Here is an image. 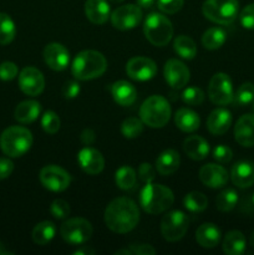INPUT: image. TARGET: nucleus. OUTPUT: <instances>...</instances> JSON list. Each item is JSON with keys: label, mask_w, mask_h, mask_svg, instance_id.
Wrapping results in <instances>:
<instances>
[{"label": "nucleus", "mask_w": 254, "mask_h": 255, "mask_svg": "<svg viewBox=\"0 0 254 255\" xmlns=\"http://www.w3.org/2000/svg\"><path fill=\"white\" fill-rule=\"evenodd\" d=\"M104 218L110 231L119 234H126L133 231L138 224V207L131 198L119 197L106 207Z\"/></svg>", "instance_id": "nucleus-1"}, {"label": "nucleus", "mask_w": 254, "mask_h": 255, "mask_svg": "<svg viewBox=\"0 0 254 255\" xmlns=\"http://www.w3.org/2000/svg\"><path fill=\"white\" fill-rule=\"evenodd\" d=\"M107 69V60L101 52L84 50L72 61L71 74L80 81H87L102 76Z\"/></svg>", "instance_id": "nucleus-2"}, {"label": "nucleus", "mask_w": 254, "mask_h": 255, "mask_svg": "<svg viewBox=\"0 0 254 255\" xmlns=\"http://www.w3.org/2000/svg\"><path fill=\"white\" fill-rule=\"evenodd\" d=\"M173 202V192L162 184L146 183L139 193V204L148 214L163 213L171 208Z\"/></svg>", "instance_id": "nucleus-3"}, {"label": "nucleus", "mask_w": 254, "mask_h": 255, "mask_svg": "<svg viewBox=\"0 0 254 255\" xmlns=\"http://www.w3.org/2000/svg\"><path fill=\"white\" fill-rule=\"evenodd\" d=\"M139 119L151 128H162L171 119V106L161 95H152L139 107Z\"/></svg>", "instance_id": "nucleus-4"}, {"label": "nucleus", "mask_w": 254, "mask_h": 255, "mask_svg": "<svg viewBox=\"0 0 254 255\" xmlns=\"http://www.w3.org/2000/svg\"><path fill=\"white\" fill-rule=\"evenodd\" d=\"M32 134L21 126L7 127L0 136V148L11 158H17L26 153L32 146Z\"/></svg>", "instance_id": "nucleus-5"}, {"label": "nucleus", "mask_w": 254, "mask_h": 255, "mask_svg": "<svg viewBox=\"0 0 254 255\" xmlns=\"http://www.w3.org/2000/svg\"><path fill=\"white\" fill-rule=\"evenodd\" d=\"M143 32L146 39L157 47L166 46L173 36V25L163 14L152 12L147 15L143 22Z\"/></svg>", "instance_id": "nucleus-6"}, {"label": "nucleus", "mask_w": 254, "mask_h": 255, "mask_svg": "<svg viewBox=\"0 0 254 255\" xmlns=\"http://www.w3.org/2000/svg\"><path fill=\"white\" fill-rule=\"evenodd\" d=\"M202 12L209 21L229 25L238 16L239 2L238 0H206Z\"/></svg>", "instance_id": "nucleus-7"}, {"label": "nucleus", "mask_w": 254, "mask_h": 255, "mask_svg": "<svg viewBox=\"0 0 254 255\" xmlns=\"http://www.w3.org/2000/svg\"><path fill=\"white\" fill-rule=\"evenodd\" d=\"M91 223L85 218L67 219L60 227L61 238L71 246H82L86 243L92 236Z\"/></svg>", "instance_id": "nucleus-8"}, {"label": "nucleus", "mask_w": 254, "mask_h": 255, "mask_svg": "<svg viewBox=\"0 0 254 255\" xmlns=\"http://www.w3.org/2000/svg\"><path fill=\"white\" fill-rule=\"evenodd\" d=\"M189 219L181 211H172L167 213L161 221V233L167 242L181 241L188 231Z\"/></svg>", "instance_id": "nucleus-9"}, {"label": "nucleus", "mask_w": 254, "mask_h": 255, "mask_svg": "<svg viewBox=\"0 0 254 255\" xmlns=\"http://www.w3.org/2000/svg\"><path fill=\"white\" fill-rule=\"evenodd\" d=\"M208 96L209 100L218 106H226L233 102L234 92L231 77L224 72L213 75L209 81Z\"/></svg>", "instance_id": "nucleus-10"}, {"label": "nucleus", "mask_w": 254, "mask_h": 255, "mask_svg": "<svg viewBox=\"0 0 254 255\" xmlns=\"http://www.w3.org/2000/svg\"><path fill=\"white\" fill-rule=\"evenodd\" d=\"M40 182L46 189L51 192H64L71 183V176L60 166L49 164L40 171Z\"/></svg>", "instance_id": "nucleus-11"}, {"label": "nucleus", "mask_w": 254, "mask_h": 255, "mask_svg": "<svg viewBox=\"0 0 254 255\" xmlns=\"http://www.w3.org/2000/svg\"><path fill=\"white\" fill-rule=\"evenodd\" d=\"M110 19L117 30L126 31L134 29L142 20V9L134 4L122 5L112 11Z\"/></svg>", "instance_id": "nucleus-12"}, {"label": "nucleus", "mask_w": 254, "mask_h": 255, "mask_svg": "<svg viewBox=\"0 0 254 255\" xmlns=\"http://www.w3.org/2000/svg\"><path fill=\"white\" fill-rule=\"evenodd\" d=\"M19 86L27 96H37L45 89L44 75L36 67H25L19 74Z\"/></svg>", "instance_id": "nucleus-13"}, {"label": "nucleus", "mask_w": 254, "mask_h": 255, "mask_svg": "<svg viewBox=\"0 0 254 255\" xmlns=\"http://www.w3.org/2000/svg\"><path fill=\"white\" fill-rule=\"evenodd\" d=\"M126 72L131 79L136 81H148L153 79L157 72V65L153 60L144 56H136L128 60L126 65Z\"/></svg>", "instance_id": "nucleus-14"}, {"label": "nucleus", "mask_w": 254, "mask_h": 255, "mask_svg": "<svg viewBox=\"0 0 254 255\" xmlns=\"http://www.w3.org/2000/svg\"><path fill=\"white\" fill-rule=\"evenodd\" d=\"M164 79L173 90H181L189 81V70L186 65L177 59H171L164 64Z\"/></svg>", "instance_id": "nucleus-15"}, {"label": "nucleus", "mask_w": 254, "mask_h": 255, "mask_svg": "<svg viewBox=\"0 0 254 255\" xmlns=\"http://www.w3.org/2000/svg\"><path fill=\"white\" fill-rule=\"evenodd\" d=\"M77 161L82 171L90 176L101 173L105 168V158L102 153L92 147H85L77 154Z\"/></svg>", "instance_id": "nucleus-16"}, {"label": "nucleus", "mask_w": 254, "mask_h": 255, "mask_svg": "<svg viewBox=\"0 0 254 255\" xmlns=\"http://www.w3.org/2000/svg\"><path fill=\"white\" fill-rule=\"evenodd\" d=\"M44 60L47 66L54 71H62L69 66L70 52L64 45L51 42L44 49Z\"/></svg>", "instance_id": "nucleus-17"}, {"label": "nucleus", "mask_w": 254, "mask_h": 255, "mask_svg": "<svg viewBox=\"0 0 254 255\" xmlns=\"http://www.w3.org/2000/svg\"><path fill=\"white\" fill-rule=\"evenodd\" d=\"M199 179L206 187L216 189L226 186L229 176L224 167L216 163H208L199 169Z\"/></svg>", "instance_id": "nucleus-18"}, {"label": "nucleus", "mask_w": 254, "mask_h": 255, "mask_svg": "<svg viewBox=\"0 0 254 255\" xmlns=\"http://www.w3.org/2000/svg\"><path fill=\"white\" fill-rule=\"evenodd\" d=\"M234 138L241 146H254V115H243L234 126Z\"/></svg>", "instance_id": "nucleus-19"}, {"label": "nucleus", "mask_w": 254, "mask_h": 255, "mask_svg": "<svg viewBox=\"0 0 254 255\" xmlns=\"http://www.w3.org/2000/svg\"><path fill=\"white\" fill-rule=\"evenodd\" d=\"M232 114L227 109L219 107L213 110L207 119V128L212 134H224L232 126Z\"/></svg>", "instance_id": "nucleus-20"}, {"label": "nucleus", "mask_w": 254, "mask_h": 255, "mask_svg": "<svg viewBox=\"0 0 254 255\" xmlns=\"http://www.w3.org/2000/svg\"><path fill=\"white\" fill-rule=\"evenodd\" d=\"M231 178L238 188H249L254 184V163L251 161H239L233 166Z\"/></svg>", "instance_id": "nucleus-21"}, {"label": "nucleus", "mask_w": 254, "mask_h": 255, "mask_svg": "<svg viewBox=\"0 0 254 255\" xmlns=\"http://www.w3.org/2000/svg\"><path fill=\"white\" fill-rule=\"evenodd\" d=\"M85 15L91 22L102 25L111 16V10L107 0H86Z\"/></svg>", "instance_id": "nucleus-22"}, {"label": "nucleus", "mask_w": 254, "mask_h": 255, "mask_svg": "<svg viewBox=\"0 0 254 255\" xmlns=\"http://www.w3.org/2000/svg\"><path fill=\"white\" fill-rule=\"evenodd\" d=\"M111 94L115 102L125 107L133 105L137 99V90L134 89L133 85L125 80H120L112 85Z\"/></svg>", "instance_id": "nucleus-23"}, {"label": "nucleus", "mask_w": 254, "mask_h": 255, "mask_svg": "<svg viewBox=\"0 0 254 255\" xmlns=\"http://www.w3.org/2000/svg\"><path fill=\"white\" fill-rule=\"evenodd\" d=\"M183 151L193 161H202L209 153V143L201 136H189L183 142Z\"/></svg>", "instance_id": "nucleus-24"}, {"label": "nucleus", "mask_w": 254, "mask_h": 255, "mask_svg": "<svg viewBox=\"0 0 254 255\" xmlns=\"http://www.w3.org/2000/svg\"><path fill=\"white\" fill-rule=\"evenodd\" d=\"M181 157L176 149H166L156 159V171L161 176H171L179 168Z\"/></svg>", "instance_id": "nucleus-25"}, {"label": "nucleus", "mask_w": 254, "mask_h": 255, "mask_svg": "<svg viewBox=\"0 0 254 255\" xmlns=\"http://www.w3.org/2000/svg\"><path fill=\"white\" fill-rule=\"evenodd\" d=\"M196 241L203 248H214L221 242V231L213 223H204L196 232Z\"/></svg>", "instance_id": "nucleus-26"}, {"label": "nucleus", "mask_w": 254, "mask_h": 255, "mask_svg": "<svg viewBox=\"0 0 254 255\" xmlns=\"http://www.w3.org/2000/svg\"><path fill=\"white\" fill-rule=\"evenodd\" d=\"M40 112H41V106L39 102L35 100H26L17 105L14 116L15 120L20 124H31L35 120H37Z\"/></svg>", "instance_id": "nucleus-27"}, {"label": "nucleus", "mask_w": 254, "mask_h": 255, "mask_svg": "<svg viewBox=\"0 0 254 255\" xmlns=\"http://www.w3.org/2000/svg\"><path fill=\"white\" fill-rule=\"evenodd\" d=\"M174 124L181 131L183 132H194L199 128L201 119L198 114L193 110L182 107L174 115Z\"/></svg>", "instance_id": "nucleus-28"}, {"label": "nucleus", "mask_w": 254, "mask_h": 255, "mask_svg": "<svg viewBox=\"0 0 254 255\" xmlns=\"http://www.w3.org/2000/svg\"><path fill=\"white\" fill-rule=\"evenodd\" d=\"M246 237L239 231H231L226 234L222 248L227 255H242L246 251Z\"/></svg>", "instance_id": "nucleus-29"}, {"label": "nucleus", "mask_w": 254, "mask_h": 255, "mask_svg": "<svg viewBox=\"0 0 254 255\" xmlns=\"http://www.w3.org/2000/svg\"><path fill=\"white\" fill-rule=\"evenodd\" d=\"M55 234H56V226L52 222L44 221L34 227L31 237L35 244L46 246L55 238Z\"/></svg>", "instance_id": "nucleus-30"}, {"label": "nucleus", "mask_w": 254, "mask_h": 255, "mask_svg": "<svg viewBox=\"0 0 254 255\" xmlns=\"http://www.w3.org/2000/svg\"><path fill=\"white\" fill-rule=\"evenodd\" d=\"M227 40V34L222 27H209L202 35V45L207 50H217L223 46Z\"/></svg>", "instance_id": "nucleus-31"}, {"label": "nucleus", "mask_w": 254, "mask_h": 255, "mask_svg": "<svg viewBox=\"0 0 254 255\" xmlns=\"http://www.w3.org/2000/svg\"><path fill=\"white\" fill-rule=\"evenodd\" d=\"M173 49L177 55L184 60H192L197 55V46L193 40L186 35H179L174 39Z\"/></svg>", "instance_id": "nucleus-32"}, {"label": "nucleus", "mask_w": 254, "mask_h": 255, "mask_svg": "<svg viewBox=\"0 0 254 255\" xmlns=\"http://www.w3.org/2000/svg\"><path fill=\"white\" fill-rule=\"evenodd\" d=\"M115 181H116L119 188L124 189V191H128V189H132L136 186V172L129 166L120 167L116 173H115Z\"/></svg>", "instance_id": "nucleus-33"}, {"label": "nucleus", "mask_w": 254, "mask_h": 255, "mask_svg": "<svg viewBox=\"0 0 254 255\" xmlns=\"http://www.w3.org/2000/svg\"><path fill=\"white\" fill-rule=\"evenodd\" d=\"M16 27L11 17L5 12H0V45H7L15 39Z\"/></svg>", "instance_id": "nucleus-34"}, {"label": "nucleus", "mask_w": 254, "mask_h": 255, "mask_svg": "<svg viewBox=\"0 0 254 255\" xmlns=\"http://www.w3.org/2000/svg\"><path fill=\"white\" fill-rule=\"evenodd\" d=\"M183 204L187 211L192 212V213H199V212H203L208 207V199L203 193L194 191L189 192L184 197Z\"/></svg>", "instance_id": "nucleus-35"}, {"label": "nucleus", "mask_w": 254, "mask_h": 255, "mask_svg": "<svg viewBox=\"0 0 254 255\" xmlns=\"http://www.w3.org/2000/svg\"><path fill=\"white\" fill-rule=\"evenodd\" d=\"M238 203V193L234 189L227 188L217 196L216 206L221 212H231Z\"/></svg>", "instance_id": "nucleus-36"}, {"label": "nucleus", "mask_w": 254, "mask_h": 255, "mask_svg": "<svg viewBox=\"0 0 254 255\" xmlns=\"http://www.w3.org/2000/svg\"><path fill=\"white\" fill-rule=\"evenodd\" d=\"M143 122L137 117H128L121 125V132L126 138H137L143 132Z\"/></svg>", "instance_id": "nucleus-37"}, {"label": "nucleus", "mask_w": 254, "mask_h": 255, "mask_svg": "<svg viewBox=\"0 0 254 255\" xmlns=\"http://www.w3.org/2000/svg\"><path fill=\"white\" fill-rule=\"evenodd\" d=\"M233 102L237 106H247L254 102V84L252 82L242 84L234 95Z\"/></svg>", "instance_id": "nucleus-38"}, {"label": "nucleus", "mask_w": 254, "mask_h": 255, "mask_svg": "<svg viewBox=\"0 0 254 255\" xmlns=\"http://www.w3.org/2000/svg\"><path fill=\"white\" fill-rule=\"evenodd\" d=\"M182 100L189 106H199L204 101V92L199 87H187L182 94Z\"/></svg>", "instance_id": "nucleus-39"}, {"label": "nucleus", "mask_w": 254, "mask_h": 255, "mask_svg": "<svg viewBox=\"0 0 254 255\" xmlns=\"http://www.w3.org/2000/svg\"><path fill=\"white\" fill-rule=\"evenodd\" d=\"M60 122L59 116L55 114L54 111H46L41 119V126L44 131L49 134H55L60 129Z\"/></svg>", "instance_id": "nucleus-40"}, {"label": "nucleus", "mask_w": 254, "mask_h": 255, "mask_svg": "<svg viewBox=\"0 0 254 255\" xmlns=\"http://www.w3.org/2000/svg\"><path fill=\"white\" fill-rule=\"evenodd\" d=\"M50 212L57 219H65L70 214V206L64 199H55L50 206Z\"/></svg>", "instance_id": "nucleus-41"}, {"label": "nucleus", "mask_w": 254, "mask_h": 255, "mask_svg": "<svg viewBox=\"0 0 254 255\" xmlns=\"http://www.w3.org/2000/svg\"><path fill=\"white\" fill-rule=\"evenodd\" d=\"M184 0H157V6L166 14H176L183 7Z\"/></svg>", "instance_id": "nucleus-42"}, {"label": "nucleus", "mask_w": 254, "mask_h": 255, "mask_svg": "<svg viewBox=\"0 0 254 255\" xmlns=\"http://www.w3.org/2000/svg\"><path fill=\"white\" fill-rule=\"evenodd\" d=\"M239 21L244 29L253 30L254 29V2L249 4L244 7L239 14Z\"/></svg>", "instance_id": "nucleus-43"}, {"label": "nucleus", "mask_w": 254, "mask_h": 255, "mask_svg": "<svg viewBox=\"0 0 254 255\" xmlns=\"http://www.w3.org/2000/svg\"><path fill=\"white\" fill-rule=\"evenodd\" d=\"M17 76V66L11 61H5L0 64V80L11 81Z\"/></svg>", "instance_id": "nucleus-44"}, {"label": "nucleus", "mask_w": 254, "mask_h": 255, "mask_svg": "<svg viewBox=\"0 0 254 255\" xmlns=\"http://www.w3.org/2000/svg\"><path fill=\"white\" fill-rule=\"evenodd\" d=\"M213 158L219 163H228L233 158V151L226 144H219L213 149Z\"/></svg>", "instance_id": "nucleus-45"}, {"label": "nucleus", "mask_w": 254, "mask_h": 255, "mask_svg": "<svg viewBox=\"0 0 254 255\" xmlns=\"http://www.w3.org/2000/svg\"><path fill=\"white\" fill-rule=\"evenodd\" d=\"M138 176L144 183H152L156 178V169L149 163H142L138 167Z\"/></svg>", "instance_id": "nucleus-46"}, {"label": "nucleus", "mask_w": 254, "mask_h": 255, "mask_svg": "<svg viewBox=\"0 0 254 255\" xmlns=\"http://www.w3.org/2000/svg\"><path fill=\"white\" fill-rule=\"evenodd\" d=\"M80 84L76 81H67L65 82L64 87H62V96L67 100L76 99L80 94Z\"/></svg>", "instance_id": "nucleus-47"}, {"label": "nucleus", "mask_w": 254, "mask_h": 255, "mask_svg": "<svg viewBox=\"0 0 254 255\" xmlns=\"http://www.w3.org/2000/svg\"><path fill=\"white\" fill-rule=\"evenodd\" d=\"M14 171V163L9 158L0 157V181L6 179Z\"/></svg>", "instance_id": "nucleus-48"}, {"label": "nucleus", "mask_w": 254, "mask_h": 255, "mask_svg": "<svg viewBox=\"0 0 254 255\" xmlns=\"http://www.w3.org/2000/svg\"><path fill=\"white\" fill-rule=\"evenodd\" d=\"M133 255H153L156 254V249L149 244H132L129 247Z\"/></svg>", "instance_id": "nucleus-49"}, {"label": "nucleus", "mask_w": 254, "mask_h": 255, "mask_svg": "<svg viewBox=\"0 0 254 255\" xmlns=\"http://www.w3.org/2000/svg\"><path fill=\"white\" fill-rule=\"evenodd\" d=\"M80 138H81V142L85 146H91L95 142V139H96V134H95V132L91 128H85Z\"/></svg>", "instance_id": "nucleus-50"}, {"label": "nucleus", "mask_w": 254, "mask_h": 255, "mask_svg": "<svg viewBox=\"0 0 254 255\" xmlns=\"http://www.w3.org/2000/svg\"><path fill=\"white\" fill-rule=\"evenodd\" d=\"M136 1L139 7H143V9H151V7L156 4L157 0H136Z\"/></svg>", "instance_id": "nucleus-51"}, {"label": "nucleus", "mask_w": 254, "mask_h": 255, "mask_svg": "<svg viewBox=\"0 0 254 255\" xmlns=\"http://www.w3.org/2000/svg\"><path fill=\"white\" fill-rule=\"evenodd\" d=\"M74 254H75V255H82V254H85V255H87V254H95V251H94V249H91V248H86V247L81 246V248H80V249H77L76 252H74Z\"/></svg>", "instance_id": "nucleus-52"}, {"label": "nucleus", "mask_w": 254, "mask_h": 255, "mask_svg": "<svg viewBox=\"0 0 254 255\" xmlns=\"http://www.w3.org/2000/svg\"><path fill=\"white\" fill-rule=\"evenodd\" d=\"M116 255H120V254H126V255H133V253H132L131 249H120V251H117L116 253H115Z\"/></svg>", "instance_id": "nucleus-53"}, {"label": "nucleus", "mask_w": 254, "mask_h": 255, "mask_svg": "<svg viewBox=\"0 0 254 255\" xmlns=\"http://www.w3.org/2000/svg\"><path fill=\"white\" fill-rule=\"evenodd\" d=\"M5 254H11L10 252H7L6 249H5L4 244L0 243V255H5Z\"/></svg>", "instance_id": "nucleus-54"}, {"label": "nucleus", "mask_w": 254, "mask_h": 255, "mask_svg": "<svg viewBox=\"0 0 254 255\" xmlns=\"http://www.w3.org/2000/svg\"><path fill=\"white\" fill-rule=\"evenodd\" d=\"M111 2H115V4H117V2H122L124 0H110Z\"/></svg>", "instance_id": "nucleus-55"}, {"label": "nucleus", "mask_w": 254, "mask_h": 255, "mask_svg": "<svg viewBox=\"0 0 254 255\" xmlns=\"http://www.w3.org/2000/svg\"><path fill=\"white\" fill-rule=\"evenodd\" d=\"M252 201H253V203H254V194H253V198H252Z\"/></svg>", "instance_id": "nucleus-56"}, {"label": "nucleus", "mask_w": 254, "mask_h": 255, "mask_svg": "<svg viewBox=\"0 0 254 255\" xmlns=\"http://www.w3.org/2000/svg\"><path fill=\"white\" fill-rule=\"evenodd\" d=\"M253 109H254V106H253Z\"/></svg>", "instance_id": "nucleus-57"}]
</instances>
